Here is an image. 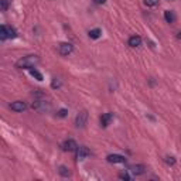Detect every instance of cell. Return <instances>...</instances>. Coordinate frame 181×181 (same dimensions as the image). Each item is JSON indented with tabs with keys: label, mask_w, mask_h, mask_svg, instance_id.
Listing matches in <instances>:
<instances>
[{
	"label": "cell",
	"mask_w": 181,
	"mask_h": 181,
	"mask_svg": "<svg viewBox=\"0 0 181 181\" xmlns=\"http://www.w3.org/2000/svg\"><path fill=\"white\" fill-rule=\"evenodd\" d=\"M38 61H40V58H38L37 55H27L17 61V62H16V67H17V68H33Z\"/></svg>",
	"instance_id": "6da1fadb"
},
{
	"label": "cell",
	"mask_w": 181,
	"mask_h": 181,
	"mask_svg": "<svg viewBox=\"0 0 181 181\" xmlns=\"http://www.w3.org/2000/svg\"><path fill=\"white\" fill-rule=\"evenodd\" d=\"M86 122H88V112L81 111L78 115H76V117H75V126H76L78 129H82V127H85Z\"/></svg>",
	"instance_id": "7a4b0ae2"
},
{
	"label": "cell",
	"mask_w": 181,
	"mask_h": 181,
	"mask_svg": "<svg viewBox=\"0 0 181 181\" xmlns=\"http://www.w3.org/2000/svg\"><path fill=\"white\" fill-rule=\"evenodd\" d=\"M17 36L16 30L11 27H7V26H2L0 28V38L2 40H6V38H14Z\"/></svg>",
	"instance_id": "3957f363"
},
{
	"label": "cell",
	"mask_w": 181,
	"mask_h": 181,
	"mask_svg": "<svg viewBox=\"0 0 181 181\" xmlns=\"http://www.w3.org/2000/svg\"><path fill=\"white\" fill-rule=\"evenodd\" d=\"M51 105L45 101H34L33 102V109H36L38 112H45V111H50Z\"/></svg>",
	"instance_id": "277c9868"
},
{
	"label": "cell",
	"mask_w": 181,
	"mask_h": 181,
	"mask_svg": "<svg viewBox=\"0 0 181 181\" xmlns=\"http://www.w3.org/2000/svg\"><path fill=\"white\" fill-rule=\"evenodd\" d=\"M88 156H91V150L86 146H78V149H76V158L78 160H84Z\"/></svg>",
	"instance_id": "5b68a950"
},
{
	"label": "cell",
	"mask_w": 181,
	"mask_h": 181,
	"mask_svg": "<svg viewBox=\"0 0 181 181\" xmlns=\"http://www.w3.org/2000/svg\"><path fill=\"white\" fill-rule=\"evenodd\" d=\"M72 50H74V47L70 42H62V44H60V48H58L61 55H70L72 52Z\"/></svg>",
	"instance_id": "8992f818"
},
{
	"label": "cell",
	"mask_w": 181,
	"mask_h": 181,
	"mask_svg": "<svg viewBox=\"0 0 181 181\" xmlns=\"http://www.w3.org/2000/svg\"><path fill=\"white\" fill-rule=\"evenodd\" d=\"M62 149H64V151H75V150L78 149V144H76L75 140L68 139L64 144H62Z\"/></svg>",
	"instance_id": "52a82bcc"
},
{
	"label": "cell",
	"mask_w": 181,
	"mask_h": 181,
	"mask_svg": "<svg viewBox=\"0 0 181 181\" xmlns=\"http://www.w3.org/2000/svg\"><path fill=\"white\" fill-rule=\"evenodd\" d=\"M112 120H113V113H111V112L103 113L102 116H101V126L102 127H108V126L111 125Z\"/></svg>",
	"instance_id": "ba28073f"
},
{
	"label": "cell",
	"mask_w": 181,
	"mask_h": 181,
	"mask_svg": "<svg viewBox=\"0 0 181 181\" xmlns=\"http://www.w3.org/2000/svg\"><path fill=\"white\" fill-rule=\"evenodd\" d=\"M106 160L109 163H113V164H116V163H125L126 158L125 156H120V154H109L106 157Z\"/></svg>",
	"instance_id": "9c48e42d"
},
{
	"label": "cell",
	"mask_w": 181,
	"mask_h": 181,
	"mask_svg": "<svg viewBox=\"0 0 181 181\" xmlns=\"http://www.w3.org/2000/svg\"><path fill=\"white\" fill-rule=\"evenodd\" d=\"M10 108H11V111H14V112H23L27 109V105L24 102H21V101H16V102H13L10 105Z\"/></svg>",
	"instance_id": "30bf717a"
},
{
	"label": "cell",
	"mask_w": 181,
	"mask_h": 181,
	"mask_svg": "<svg viewBox=\"0 0 181 181\" xmlns=\"http://www.w3.org/2000/svg\"><path fill=\"white\" fill-rule=\"evenodd\" d=\"M129 171L135 176H142L144 171H146V167L142 166V164H137V166H130L129 167Z\"/></svg>",
	"instance_id": "8fae6325"
},
{
	"label": "cell",
	"mask_w": 181,
	"mask_h": 181,
	"mask_svg": "<svg viewBox=\"0 0 181 181\" xmlns=\"http://www.w3.org/2000/svg\"><path fill=\"white\" fill-rule=\"evenodd\" d=\"M164 19H166L167 23H174V21H176V14H174V11H171V10H166V11H164Z\"/></svg>",
	"instance_id": "7c38bea8"
},
{
	"label": "cell",
	"mask_w": 181,
	"mask_h": 181,
	"mask_svg": "<svg viewBox=\"0 0 181 181\" xmlns=\"http://www.w3.org/2000/svg\"><path fill=\"white\" fill-rule=\"evenodd\" d=\"M142 44V38L139 36H133V37L129 38V45L130 47H139Z\"/></svg>",
	"instance_id": "4fadbf2b"
},
{
	"label": "cell",
	"mask_w": 181,
	"mask_h": 181,
	"mask_svg": "<svg viewBox=\"0 0 181 181\" xmlns=\"http://www.w3.org/2000/svg\"><path fill=\"white\" fill-rule=\"evenodd\" d=\"M89 34V37L93 38V40H96V38L101 37V34H102V31L99 30V28H93V30H91V31L88 33Z\"/></svg>",
	"instance_id": "5bb4252c"
},
{
	"label": "cell",
	"mask_w": 181,
	"mask_h": 181,
	"mask_svg": "<svg viewBox=\"0 0 181 181\" xmlns=\"http://www.w3.org/2000/svg\"><path fill=\"white\" fill-rule=\"evenodd\" d=\"M58 171H60V174H61L62 177H68V176H70V170H68L67 167H64V166H61Z\"/></svg>",
	"instance_id": "9a60e30c"
},
{
	"label": "cell",
	"mask_w": 181,
	"mask_h": 181,
	"mask_svg": "<svg viewBox=\"0 0 181 181\" xmlns=\"http://www.w3.org/2000/svg\"><path fill=\"white\" fill-rule=\"evenodd\" d=\"M30 74H31L34 78H37V81H42V75L40 74L37 70H31V71H30Z\"/></svg>",
	"instance_id": "2e32d148"
},
{
	"label": "cell",
	"mask_w": 181,
	"mask_h": 181,
	"mask_svg": "<svg viewBox=\"0 0 181 181\" xmlns=\"http://www.w3.org/2000/svg\"><path fill=\"white\" fill-rule=\"evenodd\" d=\"M9 3H10V0H2V3H0V9L3 10V11H6V10L9 9Z\"/></svg>",
	"instance_id": "e0dca14e"
},
{
	"label": "cell",
	"mask_w": 181,
	"mask_h": 181,
	"mask_svg": "<svg viewBox=\"0 0 181 181\" xmlns=\"http://www.w3.org/2000/svg\"><path fill=\"white\" fill-rule=\"evenodd\" d=\"M144 5L149 6V7H153V6L158 5V0H144Z\"/></svg>",
	"instance_id": "ac0fdd59"
},
{
	"label": "cell",
	"mask_w": 181,
	"mask_h": 181,
	"mask_svg": "<svg viewBox=\"0 0 181 181\" xmlns=\"http://www.w3.org/2000/svg\"><path fill=\"white\" fill-rule=\"evenodd\" d=\"M51 86L54 89L55 88H60L61 86V81H58V79H54V81H52V84H51Z\"/></svg>",
	"instance_id": "d6986e66"
},
{
	"label": "cell",
	"mask_w": 181,
	"mask_h": 181,
	"mask_svg": "<svg viewBox=\"0 0 181 181\" xmlns=\"http://www.w3.org/2000/svg\"><path fill=\"white\" fill-rule=\"evenodd\" d=\"M119 177H120L122 180H130V177H129V174H127V173H120V174H119Z\"/></svg>",
	"instance_id": "ffe728a7"
},
{
	"label": "cell",
	"mask_w": 181,
	"mask_h": 181,
	"mask_svg": "<svg viewBox=\"0 0 181 181\" xmlns=\"http://www.w3.org/2000/svg\"><path fill=\"white\" fill-rule=\"evenodd\" d=\"M67 113H68V112L65 111V109H61V111L58 112V116H60V117H65V116H67Z\"/></svg>",
	"instance_id": "44dd1931"
},
{
	"label": "cell",
	"mask_w": 181,
	"mask_h": 181,
	"mask_svg": "<svg viewBox=\"0 0 181 181\" xmlns=\"http://www.w3.org/2000/svg\"><path fill=\"white\" fill-rule=\"evenodd\" d=\"M166 163H167V164H174L176 160H174V157H167L166 158Z\"/></svg>",
	"instance_id": "7402d4cb"
},
{
	"label": "cell",
	"mask_w": 181,
	"mask_h": 181,
	"mask_svg": "<svg viewBox=\"0 0 181 181\" xmlns=\"http://www.w3.org/2000/svg\"><path fill=\"white\" fill-rule=\"evenodd\" d=\"M93 3H95V5H105L106 0H93Z\"/></svg>",
	"instance_id": "603a6c76"
},
{
	"label": "cell",
	"mask_w": 181,
	"mask_h": 181,
	"mask_svg": "<svg viewBox=\"0 0 181 181\" xmlns=\"http://www.w3.org/2000/svg\"><path fill=\"white\" fill-rule=\"evenodd\" d=\"M178 38H181V31H180V33H178Z\"/></svg>",
	"instance_id": "cb8c5ba5"
}]
</instances>
